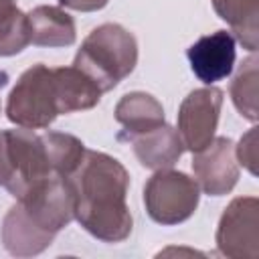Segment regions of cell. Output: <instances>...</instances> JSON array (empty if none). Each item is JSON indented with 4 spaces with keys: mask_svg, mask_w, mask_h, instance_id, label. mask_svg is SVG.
I'll return each instance as SVG.
<instances>
[{
    "mask_svg": "<svg viewBox=\"0 0 259 259\" xmlns=\"http://www.w3.org/2000/svg\"><path fill=\"white\" fill-rule=\"evenodd\" d=\"M194 75L202 83H217L231 75L235 65V38L227 30L202 36L188 49Z\"/></svg>",
    "mask_w": 259,
    "mask_h": 259,
    "instance_id": "obj_1",
    "label": "cell"
}]
</instances>
